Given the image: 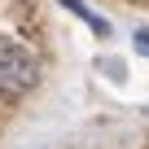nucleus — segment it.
<instances>
[{"instance_id":"f03ea898","label":"nucleus","mask_w":149,"mask_h":149,"mask_svg":"<svg viewBox=\"0 0 149 149\" xmlns=\"http://www.w3.org/2000/svg\"><path fill=\"white\" fill-rule=\"evenodd\" d=\"M61 5H66V9L74 13V18H84V22H88V26H92L97 35H105V31H110V26H105V18H101V13H92V9L84 5V0H61Z\"/></svg>"},{"instance_id":"7ed1b4c3","label":"nucleus","mask_w":149,"mask_h":149,"mask_svg":"<svg viewBox=\"0 0 149 149\" xmlns=\"http://www.w3.org/2000/svg\"><path fill=\"white\" fill-rule=\"evenodd\" d=\"M132 44H136V53H140V57H149V31H136V40H132Z\"/></svg>"},{"instance_id":"f257e3e1","label":"nucleus","mask_w":149,"mask_h":149,"mask_svg":"<svg viewBox=\"0 0 149 149\" xmlns=\"http://www.w3.org/2000/svg\"><path fill=\"white\" fill-rule=\"evenodd\" d=\"M40 84V61L26 48H5L0 53V92L5 97H26Z\"/></svg>"}]
</instances>
